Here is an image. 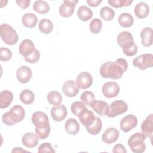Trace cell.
I'll use <instances>...</instances> for the list:
<instances>
[{
  "mask_svg": "<svg viewBox=\"0 0 153 153\" xmlns=\"http://www.w3.org/2000/svg\"><path fill=\"white\" fill-rule=\"evenodd\" d=\"M80 99L86 105L91 106L92 102L94 100V95L90 91H85L81 94Z\"/></svg>",
  "mask_w": 153,
  "mask_h": 153,
  "instance_id": "38",
  "label": "cell"
},
{
  "mask_svg": "<svg viewBox=\"0 0 153 153\" xmlns=\"http://www.w3.org/2000/svg\"><path fill=\"white\" fill-rule=\"evenodd\" d=\"M28 152L27 151H26L25 149H23L22 148L20 147H16L14 148L12 151L11 152Z\"/></svg>",
  "mask_w": 153,
  "mask_h": 153,
  "instance_id": "47",
  "label": "cell"
},
{
  "mask_svg": "<svg viewBox=\"0 0 153 153\" xmlns=\"http://www.w3.org/2000/svg\"><path fill=\"white\" fill-rule=\"evenodd\" d=\"M39 30L44 34L50 33L53 29L54 26L52 22L48 19H41L38 24Z\"/></svg>",
  "mask_w": 153,
  "mask_h": 153,
  "instance_id": "29",
  "label": "cell"
},
{
  "mask_svg": "<svg viewBox=\"0 0 153 153\" xmlns=\"http://www.w3.org/2000/svg\"><path fill=\"white\" fill-rule=\"evenodd\" d=\"M145 136L142 132H137L130 136L128 140V145L134 153H142L145 151Z\"/></svg>",
  "mask_w": 153,
  "mask_h": 153,
  "instance_id": "4",
  "label": "cell"
},
{
  "mask_svg": "<svg viewBox=\"0 0 153 153\" xmlns=\"http://www.w3.org/2000/svg\"><path fill=\"white\" fill-rule=\"evenodd\" d=\"M1 38L8 45H13L19 39L18 35L14 29L7 23L2 24L0 26Z\"/></svg>",
  "mask_w": 153,
  "mask_h": 153,
  "instance_id": "3",
  "label": "cell"
},
{
  "mask_svg": "<svg viewBox=\"0 0 153 153\" xmlns=\"http://www.w3.org/2000/svg\"><path fill=\"white\" fill-rule=\"evenodd\" d=\"M65 129L68 134L75 135L79 131V124L75 118H69L65 122Z\"/></svg>",
  "mask_w": 153,
  "mask_h": 153,
  "instance_id": "21",
  "label": "cell"
},
{
  "mask_svg": "<svg viewBox=\"0 0 153 153\" xmlns=\"http://www.w3.org/2000/svg\"><path fill=\"white\" fill-rule=\"evenodd\" d=\"M102 128V121L98 117H95L94 123L90 126L87 127V131L91 135H97L101 131Z\"/></svg>",
  "mask_w": 153,
  "mask_h": 153,
  "instance_id": "32",
  "label": "cell"
},
{
  "mask_svg": "<svg viewBox=\"0 0 153 153\" xmlns=\"http://www.w3.org/2000/svg\"><path fill=\"white\" fill-rule=\"evenodd\" d=\"M117 41L118 45L123 48V50L130 48L135 44L133 41L132 35L128 31H123L120 32L118 35Z\"/></svg>",
  "mask_w": 153,
  "mask_h": 153,
  "instance_id": "7",
  "label": "cell"
},
{
  "mask_svg": "<svg viewBox=\"0 0 153 153\" xmlns=\"http://www.w3.org/2000/svg\"><path fill=\"white\" fill-rule=\"evenodd\" d=\"M108 4L114 8H121L123 7H127L130 5L132 0H108Z\"/></svg>",
  "mask_w": 153,
  "mask_h": 153,
  "instance_id": "37",
  "label": "cell"
},
{
  "mask_svg": "<svg viewBox=\"0 0 153 153\" xmlns=\"http://www.w3.org/2000/svg\"><path fill=\"white\" fill-rule=\"evenodd\" d=\"M13 100V93L8 90H5L0 93V108L1 109H5L9 106Z\"/></svg>",
  "mask_w": 153,
  "mask_h": 153,
  "instance_id": "23",
  "label": "cell"
},
{
  "mask_svg": "<svg viewBox=\"0 0 153 153\" xmlns=\"http://www.w3.org/2000/svg\"><path fill=\"white\" fill-rule=\"evenodd\" d=\"M93 15L92 10L85 5H82L79 7L77 12L78 18L84 22L89 20Z\"/></svg>",
  "mask_w": 153,
  "mask_h": 153,
  "instance_id": "28",
  "label": "cell"
},
{
  "mask_svg": "<svg viewBox=\"0 0 153 153\" xmlns=\"http://www.w3.org/2000/svg\"><path fill=\"white\" fill-rule=\"evenodd\" d=\"M78 117L81 124L85 127L91 126L95 120V116L93 112L87 109L82 111Z\"/></svg>",
  "mask_w": 153,
  "mask_h": 153,
  "instance_id": "19",
  "label": "cell"
},
{
  "mask_svg": "<svg viewBox=\"0 0 153 153\" xmlns=\"http://www.w3.org/2000/svg\"><path fill=\"white\" fill-rule=\"evenodd\" d=\"M149 13L148 5L145 2H140L134 7V13L136 16L139 19L145 18Z\"/></svg>",
  "mask_w": 153,
  "mask_h": 153,
  "instance_id": "24",
  "label": "cell"
},
{
  "mask_svg": "<svg viewBox=\"0 0 153 153\" xmlns=\"http://www.w3.org/2000/svg\"><path fill=\"white\" fill-rule=\"evenodd\" d=\"M35 94L32 91L29 89L23 90L20 94V100L26 105H29L33 102Z\"/></svg>",
  "mask_w": 153,
  "mask_h": 153,
  "instance_id": "30",
  "label": "cell"
},
{
  "mask_svg": "<svg viewBox=\"0 0 153 153\" xmlns=\"http://www.w3.org/2000/svg\"><path fill=\"white\" fill-rule=\"evenodd\" d=\"M51 115L53 119L56 121H62L66 117L67 110L63 105L54 106L51 109Z\"/></svg>",
  "mask_w": 153,
  "mask_h": 153,
  "instance_id": "17",
  "label": "cell"
},
{
  "mask_svg": "<svg viewBox=\"0 0 153 153\" xmlns=\"http://www.w3.org/2000/svg\"><path fill=\"white\" fill-rule=\"evenodd\" d=\"M127 68L128 63L126 60L120 58L117 59L115 62L108 61L102 64L99 72L103 78L117 80L122 77L123 74L127 71Z\"/></svg>",
  "mask_w": 153,
  "mask_h": 153,
  "instance_id": "1",
  "label": "cell"
},
{
  "mask_svg": "<svg viewBox=\"0 0 153 153\" xmlns=\"http://www.w3.org/2000/svg\"><path fill=\"white\" fill-rule=\"evenodd\" d=\"M119 137V132L116 128H107L103 133L102 139L106 144H111L116 142Z\"/></svg>",
  "mask_w": 153,
  "mask_h": 153,
  "instance_id": "14",
  "label": "cell"
},
{
  "mask_svg": "<svg viewBox=\"0 0 153 153\" xmlns=\"http://www.w3.org/2000/svg\"><path fill=\"white\" fill-rule=\"evenodd\" d=\"M137 124V117L133 114L124 117L120 121V129L124 133H127L136 127Z\"/></svg>",
  "mask_w": 153,
  "mask_h": 153,
  "instance_id": "8",
  "label": "cell"
},
{
  "mask_svg": "<svg viewBox=\"0 0 153 153\" xmlns=\"http://www.w3.org/2000/svg\"><path fill=\"white\" fill-rule=\"evenodd\" d=\"M25 61L29 63H36L40 59V53L37 50L35 49L34 51L29 56L24 58Z\"/></svg>",
  "mask_w": 153,
  "mask_h": 153,
  "instance_id": "41",
  "label": "cell"
},
{
  "mask_svg": "<svg viewBox=\"0 0 153 153\" xmlns=\"http://www.w3.org/2000/svg\"><path fill=\"white\" fill-rule=\"evenodd\" d=\"M34 11L41 14H44L49 11L50 7L48 3L45 1H36L33 5Z\"/></svg>",
  "mask_w": 153,
  "mask_h": 153,
  "instance_id": "31",
  "label": "cell"
},
{
  "mask_svg": "<svg viewBox=\"0 0 153 153\" xmlns=\"http://www.w3.org/2000/svg\"><path fill=\"white\" fill-rule=\"evenodd\" d=\"M90 30L93 34L99 33L102 27V22L99 18L93 19L90 23Z\"/></svg>",
  "mask_w": 153,
  "mask_h": 153,
  "instance_id": "36",
  "label": "cell"
},
{
  "mask_svg": "<svg viewBox=\"0 0 153 153\" xmlns=\"http://www.w3.org/2000/svg\"><path fill=\"white\" fill-rule=\"evenodd\" d=\"M62 96L57 91H51L49 92L47 96V99L48 102L54 106L60 105L62 100Z\"/></svg>",
  "mask_w": 153,
  "mask_h": 153,
  "instance_id": "33",
  "label": "cell"
},
{
  "mask_svg": "<svg viewBox=\"0 0 153 153\" xmlns=\"http://www.w3.org/2000/svg\"><path fill=\"white\" fill-rule=\"evenodd\" d=\"M87 109L86 104L83 102L76 101L74 102L71 106V110L72 113L75 115L78 116L79 114L84 110Z\"/></svg>",
  "mask_w": 153,
  "mask_h": 153,
  "instance_id": "34",
  "label": "cell"
},
{
  "mask_svg": "<svg viewBox=\"0 0 153 153\" xmlns=\"http://www.w3.org/2000/svg\"><path fill=\"white\" fill-rule=\"evenodd\" d=\"M38 137L36 134L33 133H26L22 137V142L23 145L29 148L35 147L38 143Z\"/></svg>",
  "mask_w": 153,
  "mask_h": 153,
  "instance_id": "20",
  "label": "cell"
},
{
  "mask_svg": "<svg viewBox=\"0 0 153 153\" xmlns=\"http://www.w3.org/2000/svg\"><path fill=\"white\" fill-rule=\"evenodd\" d=\"M120 90V86L114 81H109L104 83L102 88L104 96L108 98L116 97L119 94Z\"/></svg>",
  "mask_w": 153,
  "mask_h": 153,
  "instance_id": "9",
  "label": "cell"
},
{
  "mask_svg": "<svg viewBox=\"0 0 153 153\" xmlns=\"http://www.w3.org/2000/svg\"><path fill=\"white\" fill-rule=\"evenodd\" d=\"M32 122L35 127L42 128L50 126L47 115L41 111H36L32 115Z\"/></svg>",
  "mask_w": 153,
  "mask_h": 153,
  "instance_id": "11",
  "label": "cell"
},
{
  "mask_svg": "<svg viewBox=\"0 0 153 153\" xmlns=\"http://www.w3.org/2000/svg\"><path fill=\"white\" fill-rule=\"evenodd\" d=\"M91 107L97 114L100 116H103L105 115V112L108 108V104L102 100H94L92 102Z\"/></svg>",
  "mask_w": 153,
  "mask_h": 153,
  "instance_id": "27",
  "label": "cell"
},
{
  "mask_svg": "<svg viewBox=\"0 0 153 153\" xmlns=\"http://www.w3.org/2000/svg\"><path fill=\"white\" fill-rule=\"evenodd\" d=\"M76 84L78 88L84 90L89 88L93 84V77L87 72H82L78 74L76 78Z\"/></svg>",
  "mask_w": 153,
  "mask_h": 153,
  "instance_id": "12",
  "label": "cell"
},
{
  "mask_svg": "<svg viewBox=\"0 0 153 153\" xmlns=\"http://www.w3.org/2000/svg\"><path fill=\"white\" fill-rule=\"evenodd\" d=\"M133 65L140 70L151 68L153 66V55L149 53L142 54L133 60Z\"/></svg>",
  "mask_w": 153,
  "mask_h": 153,
  "instance_id": "6",
  "label": "cell"
},
{
  "mask_svg": "<svg viewBox=\"0 0 153 153\" xmlns=\"http://www.w3.org/2000/svg\"><path fill=\"white\" fill-rule=\"evenodd\" d=\"M128 109L127 104L121 100L112 102L105 112V115L109 118H114L126 112Z\"/></svg>",
  "mask_w": 153,
  "mask_h": 153,
  "instance_id": "5",
  "label": "cell"
},
{
  "mask_svg": "<svg viewBox=\"0 0 153 153\" xmlns=\"http://www.w3.org/2000/svg\"><path fill=\"white\" fill-rule=\"evenodd\" d=\"M142 44L144 47H149L152 44V29L146 27L143 29L140 32Z\"/></svg>",
  "mask_w": 153,
  "mask_h": 153,
  "instance_id": "22",
  "label": "cell"
},
{
  "mask_svg": "<svg viewBox=\"0 0 153 153\" xmlns=\"http://www.w3.org/2000/svg\"><path fill=\"white\" fill-rule=\"evenodd\" d=\"M78 2V0H64L59 7L60 15L65 18L71 17L73 14L75 7Z\"/></svg>",
  "mask_w": 153,
  "mask_h": 153,
  "instance_id": "10",
  "label": "cell"
},
{
  "mask_svg": "<svg viewBox=\"0 0 153 153\" xmlns=\"http://www.w3.org/2000/svg\"><path fill=\"white\" fill-rule=\"evenodd\" d=\"M112 152H122V153H126L127 151L124 146L122 144H117L115 145L112 149Z\"/></svg>",
  "mask_w": 153,
  "mask_h": 153,
  "instance_id": "44",
  "label": "cell"
},
{
  "mask_svg": "<svg viewBox=\"0 0 153 153\" xmlns=\"http://www.w3.org/2000/svg\"><path fill=\"white\" fill-rule=\"evenodd\" d=\"M35 49L33 42L29 39H26L22 41L19 47V53L24 57V58L30 56Z\"/></svg>",
  "mask_w": 153,
  "mask_h": 153,
  "instance_id": "15",
  "label": "cell"
},
{
  "mask_svg": "<svg viewBox=\"0 0 153 153\" xmlns=\"http://www.w3.org/2000/svg\"><path fill=\"white\" fill-rule=\"evenodd\" d=\"M35 131L36 135L39 139H45L49 136L50 133V126L42 128L35 127Z\"/></svg>",
  "mask_w": 153,
  "mask_h": 153,
  "instance_id": "39",
  "label": "cell"
},
{
  "mask_svg": "<svg viewBox=\"0 0 153 153\" xmlns=\"http://www.w3.org/2000/svg\"><path fill=\"white\" fill-rule=\"evenodd\" d=\"M102 2V0H87L88 5L92 7H97Z\"/></svg>",
  "mask_w": 153,
  "mask_h": 153,
  "instance_id": "46",
  "label": "cell"
},
{
  "mask_svg": "<svg viewBox=\"0 0 153 153\" xmlns=\"http://www.w3.org/2000/svg\"><path fill=\"white\" fill-rule=\"evenodd\" d=\"M141 130L145 137L152 139L153 134V114L149 115L142 122Z\"/></svg>",
  "mask_w": 153,
  "mask_h": 153,
  "instance_id": "18",
  "label": "cell"
},
{
  "mask_svg": "<svg viewBox=\"0 0 153 153\" xmlns=\"http://www.w3.org/2000/svg\"><path fill=\"white\" fill-rule=\"evenodd\" d=\"M16 2L18 6L22 9L27 8L29 6V4L30 3V0H19L16 1Z\"/></svg>",
  "mask_w": 153,
  "mask_h": 153,
  "instance_id": "45",
  "label": "cell"
},
{
  "mask_svg": "<svg viewBox=\"0 0 153 153\" xmlns=\"http://www.w3.org/2000/svg\"><path fill=\"white\" fill-rule=\"evenodd\" d=\"M62 90L63 93L68 97H72L76 96L79 93V88L74 80H68L63 85Z\"/></svg>",
  "mask_w": 153,
  "mask_h": 153,
  "instance_id": "16",
  "label": "cell"
},
{
  "mask_svg": "<svg viewBox=\"0 0 153 153\" xmlns=\"http://www.w3.org/2000/svg\"><path fill=\"white\" fill-rule=\"evenodd\" d=\"M100 15L105 21L112 20L115 16L114 11L109 7H103L100 10Z\"/></svg>",
  "mask_w": 153,
  "mask_h": 153,
  "instance_id": "35",
  "label": "cell"
},
{
  "mask_svg": "<svg viewBox=\"0 0 153 153\" xmlns=\"http://www.w3.org/2000/svg\"><path fill=\"white\" fill-rule=\"evenodd\" d=\"M56 151L54 149L51 143L45 142L39 145L38 149V152H55Z\"/></svg>",
  "mask_w": 153,
  "mask_h": 153,
  "instance_id": "42",
  "label": "cell"
},
{
  "mask_svg": "<svg viewBox=\"0 0 153 153\" xmlns=\"http://www.w3.org/2000/svg\"><path fill=\"white\" fill-rule=\"evenodd\" d=\"M25 112L20 105H14L10 111L4 113L2 116V122L7 126H13L21 122L25 118Z\"/></svg>",
  "mask_w": 153,
  "mask_h": 153,
  "instance_id": "2",
  "label": "cell"
},
{
  "mask_svg": "<svg viewBox=\"0 0 153 153\" xmlns=\"http://www.w3.org/2000/svg\"><path fill=\"white\" fill-rule=\"evenodd\" d=\"M137 50H138V48H137V46L136 45V44H134L133 45H132L131 47H130V48L126 49V50H123V53L126 55V56H133L134 55L136 54L137 52Z\"/></svg>",
  "mask_w": 153,
  "mask_h": 153,
  "instance_id": "43",
  "label": "cell"
},
{
  "mask_svg": "<svg viewBox=\"0 0 153 153\" xmlns=\"http://www.w3.org/2000/svg\"><path fill=\"white\" fill-rule=\"evenodd\" d=\"M12 57L11 51L5 47H1L0 49V60L2 62H7Z\"/></svg>",
  "mask_w": 153,
  "mask_h": 153,
  "instance_id": "40",
  "label": "cell"
},
{
  "mask_svg": "<svg viewBox=\"0 0 153 153\" xmlns=\"http://www.w3.org/2000/svg\"><path fill=\"white\" fill-rule=\"evenodd\" d=\"M32 76L31 69L27 66H20L16 71V77L17 80L23 84L28 82Z\"/></svg>",
  "mask_w": 153,
  "mask_h": 153,
  "instance_id": "13",
  "label": "cell"
},
{
  "mask_svg": "<svg viewBox=\"0 0 153 153\" xmlns=\"http://www.w3.org/2000/svg\"><path fill=\"white\" fill-rule=\"evenodd\" d=\"M23 25L27 28H33L36 26L38 19L37 17L33 13H27L25 14L22 19Z\"/></svg>",
  "mask_w": 153,
  "mask_h": 153,
  "instance_id": "25",
  "label": "cell"
},
{
  "mask_svg": "<svg viewBox=\"0 0 153 153\" xmlns=\"http://www.w3.org/2000/svg\"><path fill=\"white\" fill-rule=\"evenodd\" d=\"M119 25L123 27H130L134 23V19L133 16L128 13H121L118 19Z\"/></svg>",
  "mask_w": 153,
  "mask_h": 153,
  "instance_id": "26",
  "label": "cell"
}]
</instances>
